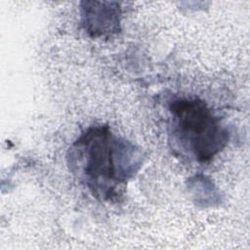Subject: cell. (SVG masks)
<instances>
[{
	"label": "cell",
	"mask_w": 250,
	"mask_h": 250,
	"mask_svg": "<svg viewBox=\"0 0 250 250\" xmlns=\"http://www.w3.org/2000/svg\"><path fill=\"white\" fill-rule=\"evenodd\" d=\"M70 165L92 194L104 201L122 195L127 181L141 165L140 151L106 126L84 132L70 148Z\"/></svg>",
	"instance_id": "cell-1"
},
{
	"label": "cell",
	"mask_w": 250,
	"mask_h": 250,
	"mask_svg": "<svg viewBox=\"0 0 250 250\" xmlns=\"http://www.w3.org/2000/svg\"><path fill=\"white\" fill-rule=\"evenodd\" d=\"M170 111L175 132L197 161L211 160L226 146L229 133L203 101L178 99L170 104Z\"/></svg>",
	"instance_id": "cell-2"
},
{
	"label": "cell",
	"mask_w": 250,
	"mask_h": 250,
	"mask_svg": "<svg viewBox=\"0 0 250 250\" xmlns=\"http://www.w3.org/2000/svg\"><path fill=\"white\" fill-rule=\"evenodd\" d=\"M82 24L93 37L118 30L120 9L113 2H83Z\"/></svg>",
	"instance_id": "cell-3"
}]
</instances>
